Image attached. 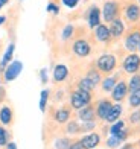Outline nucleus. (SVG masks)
Returning a JSON list of instances; mask_svg holds the SVG:
<instances>
[{"mask_svg": "<svg viewBox=\"0 0 140 149\" xmlns=\"http://www.w3.org/2000/svg\"><path fill=\"white\" fill-rule=\"evenodd\" d=\"M6 149H17V145L14 143V141H9V143L6 145Z\"/></svg>", "mask_w": 140, "mask_h": 149, "instance_id": "nucleus-40", "label": "nucleus"}, {"mask_svg": "<svg viewBox=\"0 0 140 149\" xmlns=\"http://www.w3.org/2000/svg\"><path fill=\"white\" fill-rule=\"evenodd\" d=\"M78 88L79 90H85V91H93L96 88V85L93 84L87 76H84V78H81L78 81Z\"/></svg>", "mask_w": 140, "mask_h": 149, "instance_id": "nucleus-25", "label": "nucleus"}, {"mask_svg": "<svg viewBox=\"0 0 140 149\" xmlns=\"http://www.w3.org/2000/svg\"><path fill=\"white\" fill-rule=\"evenodd\" d=\"M131 149H134V148H131Z\"/></svg>", "mask_w": 140, "mask_h": 149, "instance_id": "nucleus-47", "label": "nucleus"}, {"mask_svg": "<svg viewBox=\"0 0 140 149\" xmlns=\"http://www.w3.org/2000/svg\"><path fill=\"white\" fill-rule=\"evenodd\" d=\"M72 145V140L69 137H59L53 141V149H69Z\"/></svg>", "mask_w": 140, "mask_h": 149, "instance_id": "nucleus-27", "label": "nucleus"}, {"mask_svg": "<svg viewBox=\"0 0 140 149\" xmlns=\"http://www.w3.org/2000/svg\"><path fill=\"white\" fill-rule=\"evenodd\" d=\"M123 130H126V125H125V122L119 119L117 122H114V123H111L110 125V135H117L120 134Z\"/></svg>", "mask_w": 140, "mask_h": 149, "instance_id": "nucleus-24", "label": "nucleus"}, {"mask_svg": "<svg viewBox=\"0 0 140 149\" xmlns=\"http://www.w3.org/2000/svg\"><path fill=\"white\" fill-rule=\"evenodd\" d=\"M139 145H140V141H139Z\"/></svg>", "mask_w": 140, "mask_h": 149, "instance_id": "nucleus-46", "label": "nucleus"}, {"mask_svg": "<svg viewBox=\"0 0 140 149\" xmlns=\"http://www.w3.org/2000/svg\"><path fill=\"white\" fill-rule=\"evenodd\" d=\"M40 81H41L43 85H46L49 82V70L46 69V67H43V69L40 70Z\"/></svg>", "mask_w": 140, "mask_h": 149, "instance_id": "nucleus-36", "label": "nucleus"}, {"mask_svg": "<svg viewBox=\"0 0 140 149\" xmlns=\"http://www.w3.org/2000/svg\"><path fill=\"white\" fill-rule=\"evenodd\" d=\"M128 104L131 108H140V88L134 90V91H130L128 94Z\"/></svg>", "mask_w": 140, "mask_h": 149, "instance_id": "nucleus-23", "label": "nucleus"}, {"mask_svg": "<svg viewBox=\"0 0 140 149\" xmlns=\"http://www.w3.org/2000/svg\"><path fill=\"white\" fill-rule=\"evenodd\" d=\"M14 52H15V43L12 41V43L8 44V47H6V50L3 53L2 59H0V73H2V74H3L5 69L8 67V64H11L12 61H14V59H12V58H14Z\"/></svg>", "mask_w": 140, "mask_h": 149, "instance_id": "nucleus-16", "label": "nucleus"}, {"mask_svg": "<svg viewBox=\"0 0 140 149\" xmlns=\"http://www.w3.org/2000/svg\"><path fill=\"white\" fill-rule=\"evenodd\" d=\"M113 107V102L110 99H101L99 102L96 104L95 107V111H96V117L101 119V120H105V117L108 116V113Z\"/></svg>", "mask_w": 140, "mask_h": 149, "instance_id": "nucleus-15", "label": "nucleus"}, {"mask_svg": "<svg viewBox=\"0 0 140 149\" xmlns=\"http://www.w3.org/2000/svg\"><path fill=\"white\" fill-rule=\"evenodd\" d=\"M102 18L105 23H111L113 20L119 18L120 15V5L116 0H107L102 6Z\"/></svg>", "mask_w": 140, "mask_h": 149, "instance_id": "nucleus-3", "label": "nucleus"}, {"mask_svg": "<svg viewBox=\"0 0 140 149\" xmlns=\"http://www.w3.org/2000/svg\"><path fill=\"white\" fill-rule=\"evenodd\" d=\"M85 76H87V78H88L96 87L101 84V81H102V73L99 72L96 67H91V69H88V72L85 73Z\"/></svg>", "mask_w": 140, "mask_h": 149, "instance_id": "nucleus-22", "label": "nucleus"}, {"mask_svg": "<svg viewBox=\"0 0 140 149\" xmlns=\"http://www.w3.org/2000/svg\"><path fill=\"white\" fill-rule=\"evenodd\" d=\"M23 70V63L22 61H12L11 64H8V67L5 69L3 72V79L5 82H12V81H15L18 78V74L22 73Z\"/></svg>", "mask_w": 140, "mask_h": 149, "instance_id": "nucleus-8", "label": "nucleus"}, {"mask_svg": "<svg viewBox=\"0 0 140 149\" xmlns=\"http://www.w3.org/2000/svg\"><path fill=\"white\" fill-rule=\"evenodd\" d=\"M110 94H111V100H113V102L120 104L122 100H125L126 96L130 94L128 82H126V81H123V79H119L117 84L114 85V88H113V91H111Z\"/></svg>", "mask_w": 140, "mask_h": 149, "instance_id": "nucleus-7", "label": "nucleus"}, {"mask_svg": "<svg viewBox=\"0 0 140 149\" xmlns=\"http://www.w3.org/2000/svg\"><path fill=\"white\" fill-rule=\"evenodd\" d=\"M101 17H102L101 9H99L96 5H91L88 8V11H87V24H88V28L95 29L96 26L101 24Z\"/></svg>", "mask_w": 140, "mask_h": 149, "instance_id": "nucleus-12", "label": "nucleus"}, {"mask_svg": "<svg viewBox=\"0 0 140 149\" xmlns=\"http://www.w3.org/2000/svg\"><path fill=\"white\" fill-rule=\"evenodd\" d=\"M9 137H11L9 131L3 125H0V148H3L9 143Z\"/></svg>", "mask_w": 140, "mask_h": 149, "instance_id": "nucleus-31", "label": "nucleus"}, {"mask_svg": "<svg viewBox=\"0 0 140 149\" xmlns=\"http://www.w3.org/2000/svg\"><path fill=\"white\" fill-rule=\"evenodd\" d=\"M95 38H96V41L102 43V44H110L113 40L110 28L105 23H101L99 26H96L95 28Z\"/></svg>", "mask_w": 140, "mask_h": 149, "instance_id": "nucleus-10", "label": "nucleus"}, {"mask_svg": "<svg viewBox=\"0 0 140 149\" xmlns=\"http://www.w3.org/2000/svg\"><path fill=\"white\" fill-rule=\"evenodd\" d=\"M130 123L131 125H139L140 123V108H136V110L130 114Z\"/></svg>", "mask_w": 140, "mask_h": 149, "instance_id": "nucleus-34", "label": "nucleus"}, {"mask_svg": "<svg viewBox=\"0 0 140 149\" xmlns=\"http://www.w3.org/2000/svg\"><path fill=\"white\" fill-rule=\"evenodd\" d=\"M105 143H107V148H108V149H117L119 146L123 143V141L120 139H117L116 135H108V139H107Z\"/></svg>", "mask_w": 140, "mask_h": 149, "instance_id": "nucleus-32", "label": "nucleus"}, {"mask_svg": "<svg viewBox=\"0 0 140 149\" xmlns=\"http://www.w3.org/2000/svg\"><path fill=\"white\" fill-rule=\"evenodd\" d=\"M122 113H123V107L120 105V104H113V107H111V110H110V113H108V116L105 117V122L107 123H114V122H117L119 119H120V116H122Z\"/></svg>", "mask_w": 140, "mask_h": 149, "instance_id": "nucleus-20", "label": "nucleus"}, {"mask_svg": "<svg viewBox=\"0 0 140 149\" xmlns=\"http://www.w3.org/2000/svg\"><path fill=\"white\" fill-rule=\"evenodd\" d=\"M8 3H9V0H0V11H2V9L5 8V6L8 5Z\"/></svg>", "mask_w": 140, "mask_h": 149, "instance_id": "nucleus-41", "label": "nucleus"}, {"mask_svg": "<svg viewBox=\"0 0 140 149\" xmlns=\"http://www.w3.org/2000/svg\"><path fill=\"white\" fill-rule=\"evenodd\" d=\"M96 128V122L95 120H88V122H82L81 125V132H91Z\"/></svg>", "mask_w": 140, "mask_h": 149, "instance_id": "nucleus-33", "label": "nucleus"}, {"mask_svg": "<svg viewBox=\"0 0 140 149\" xmlns=\"http://www.w3.org/2000/svg\"><path fill=\"white\" fill-rule=\"evenodd\" d=\"M22 2H23V0H22Z\"/></svg>", "mask_w": 140, "mask_h": 149, "instance_id": "nucleus-48", "label": "nucleus"}, {"mask_svg": "<svg viewBox=\"0 0 140 149\" xmlns=\"http://www.w3.org/2000/svg\"><path fill=\"white\" fill-rule=\"evenodd\" d=\"M79 141H81V145H82V149H95V148L99 146V143H101V135L95 131H91V132L85 134Z\"/></svg>", "mask_w": 140, "mask_h": 149, "instance_id": "nucleus-13", "label": "nucleus"}, {"mask_svg": "<svg viewBox=\"0 0 140 149\" xmlns=\"http://www.w3.org/2000/svg\"><path fill=\"white\" fill-rule=\"evenodd\" d=\"M49 97H50V90L49 88L41 90V94H40V110H41L43 113L46 111V108H47Z\"/></svg>", "mask_w": 140, "mask_h": 149, "instance_id": "nucleus-26", "label": "nucleus"}, {"mask_svg": "<svg viewBox=\"0 0 140 149\" xmlns=\"http://www.w3.org/2000/svg\"><path fill=\"white\" fill-rule=\"evenodd\" d=\"M95 67L104 74H111L117 67V58L113 53H102L95 61Z\"/></svg>", "mask_w": 140, "mask_h": 149, "instance_id": "nucleus-1", "label": "nucleus"}, {"mask_svg": "<svg viewBox=\"0 0 140 149\" xmlns=\"http://www.w3.org/2000/svg\"><path fill=\"white\" fill-rule=\"evenodd\" d=\"M65 125H67L65 126V132H67L69 135H75L78 132H81V125H79L78 122H75V120H70Z\"/></svg>", "mask_w": 140, "mask_h": 149, "instance_id": "nucleus-29", "label": "nucleus"}, {"mask_svg": "<svg viewBox=\"0 0 140 149\" xmlns=\"http://www.w3.org/2000/svg\"><path fill=\"white\" fill-rule=\"evenodd\" d=\"M139 52H140V44H139Z\"/></svg>", "mask_w": 140, "mask_h": 149, "instance_id": "nucleus-44", "label": "nucleus"}, {"mask_svg": "<svg viewBox=\"0 0 140 149\" xmlns=\"http://www.w3.org/2000/svg\"><path fill=\"white\" fill-rule=\"evenodd\" d=\"M140 44V31L139 29H131L130 32H126V35L123 37V47L128 53H134L139 50Z\"/></svg>", "mask_w": 140, "mask_h": 149, "instance_id": "nucleus-5", "label": "nucleus"}, {"mask_svg": "<svg viewBox=\"0 0 140 149\" xmlns=\"http://www.w3.org/2000/svg\"><path fill=\"white\" fill-rule=\"evenodd\" d=\"M69 67L65 64H56L53 67V72H52V81L55 84H61V82H65L69 78Z\"/></svg>", "mask_w": 140, "mask_h": 149, "instance_id": "nucleus-11", "label": "nucleus"}, {"mask_svg": "<svg viewBox=\"0 0 140 149\" xmlns=\"http://www.w3.org/2000/svg\"><path fill=\"white\" fill-rule=\"evenodd\" d=\"M137 2H139V5H140V0H137Z\"/></svg>", "mask_w": 140, "mask_h": 149, "instance_id": "nucleus-45", "label": "nucleus"}, {"mask_svg": "<svg viewBox=\"0 0 140 149\" xmlns=\"http://www.w3.org/2000/svg\"><path fill=\"white\" fill-rule=\"evenodd\" d=\"M108 28H110V32H111L113 40H119L120 37H123V35H125V31H126L125 22H123L120 17L116 18V20H113Z\"/></svg>", "mask_w": 140, "mask_h": 149, "instance_id": "nucleus-14", "label": "nucleus"}, {"mask_svg": "<svg viewBox=\"0 0 140 149\" xmlns=\"http://www.w3.org/2000/svg\"><path fill=\"white\" fill-rule=\"evenodd\" d=\"M78 117L81 122H88V120H95L96 119V111H95V107L91 104L90 105H85L82 107L81 110H78Z\"/></svg>", "mask_w": 140, "mask_h": 149, "instance_id": "nucleus-18", "label": "nucleus"}, {"mask_svg": "<svg viewBox=\"0 0 140 149\" xmlns=\"http://www.w3.org/2000/svg\"><path fill=\"white\" fill-rule=\"evenodd\" d=\"M46 11L49 14H53V15H58L59 14V6L55 3V2H49V5L46 6Z\"/></svg>", "mask_w": 140, "mask_h": 149, "instance_id": "nucleus-35", "label": "nucleus"}, {"mask_svg": "<svg viewBox=\"0 0 140 149\" xmlns=\"http://www.w3.org/2000/svg\"><path fill=\"white\" fill-rule=\"evenodd\" d=\"M55 100H63V90H58L56 93V99Z\"/></svg>", "mask_w": 140, "mask_h": 149, "instance_id": "nucleus-42", "label": "nucleus"}, {"mask_svg": "<svg viewBox=\"0 0 140 149\" xmlns=\"http://www.w3.org/2000/svg\"><path fill=\"white\" fill-rule=\"evenodd\" d=\"M5 23H6V17L5 15H0V26L5 24Z\"/></svg>", "mask_w": 140, "mask_h": 149, "instance_id": "nucleus-43", "label": "nucleus"}, {"mask_svg": "<svg viewBox=\"0 0 140 149\" xmlns=\"http://www.w3.org/2000/svg\"><path fill=\"white\" fill-rule=\"evenodd\" d=\"M119 81V73H114V74H108V76H105L102 81H101V88L104 93H111L113 88H114V85L117 84Z\"/></svg>", "mask_w": 140, "mask_h": 149, "instance_id": "nucleus-19", "label": "nucleus"}, {"mask_svg": "<svg viewBox=\"0 0 140 149\" xmlns=\"http://www.w3.org/2000/svg\"><path fill=\"white\" fill-rule=\"evenodd\" d=\"M116 2H117V0H116Z\"/></svg>", "mask_w": 140, "mask_h": 149, "instance_id": "nucleus-49", "label": "nucleus"}, {"mask_svg": "<svg viewBox=\"0 0 140 149\" xmlns=\"http://www.w3.org/2000/svg\"><path fill=\"white\" fill-rule=\"evenodd\" d=\"M72 52L75 53L78 58H87V56L91 55L93 47H91V44L88 43V40L78 38V40H75V41H73V44H72Z\"/></svg>", "mask_w": 140, "mask_h": 149, "instance_id": "nucleus-6", "label": "nucleus"}, {"mask_svg": "<svg viewBox=\"0 0 140 149\" xmlns=\"http://www.w3.org/2000/svg\"><path fill=\"white\" fill-rule=\"evenodd\" d=\"M69 149H82L81 141H79V140H76V141H72V145L69 146Z\"/></svg>", "mask_w": 140, "mask_h": 149, "instance_id": "nucleus-38", "label": "nucleus"}, {"mask_svg": "<svg viewBox=\"0 0 140 149\" xmlns=\"http://www.w3.org/2000/svg\"><path fill=\"white\" fill-rule=\"evenodd\" d=\"M123 18L128 23H137L140 20V5L131 2L123 8Z\"/></svg>", "mask_w": 140, "mask_h": 149, "instance_id": "nucleus-9", "label": "nucleus"}, {"mask_svg": "<svg viewBox=\"0 0 140 149\" xmlns=\"http://www.w3.org/2000/svg\"><path fill=\"white\" fill-rule=\"evenodd\" d=\"M12 119H14V113H12V108L8 105L0 107V123L3 126H8L12 123Z\"/></svg>", "mask_w": 140, "mask_h": 149, "instance_id": "nucleus-21", "label": "nucleus"}, {"mask_svg": "<svg viewBox=\"0 0 140 149\" xmlns=\"http://www.w3.org/2000/svg\"><path fill=\"white\" fill-rule=\"evenodd\" d=\"M93 100V94L91 91H85V90H73L70 93V107L73 110H81L82 107L90 105Z\"/></svg>", "mask_w": 140, "mask_h": 149, "instance_id": "nucleus-2", "label": "nucleus"}, {"mask_svg": "<svg viewBox=\"0 0 140 149\" xmlns=\"http://www.w3.org/2000/svg\"><path fill=\"white\" fill-rule=\"evenodd\" d=\"M72 107H61L58 108V110L53 113V120L56 122V123L63 125V123H67L70 120V116H72Z\"/></svg>", "mask_w": 140, "mask_h": 149, "instance_id": "nucleus-17", "label": "nucleus"}, {"mask_svg": "<svg viewBox=\"0 0 140 149\" xmlns=\"http://www.w3.org/2000/svg\"><path fill=\"white\" fill-rule=\"evenodd\" d=\"M73 33H75V26L73 24H65L63 31H61V40L63 41H69L70 38H73Z\"/></svg>", "mask_w": 140, "mask_h": 149, "instance_id": "nucleus-28", "label": "nucleus"}, {"mask_svg": "<svg viewBox=\"0 0 140 149\" xmlns=\"http://www.w3.org/2000/svg\"><path fill=\"white\" fill-rule=\"evenodd\" d=\"M61 2H63V5H64V6H67V8L73 9V8H76V6H78L79 0H61Z\"/></svg>", "mask_w": 140, "mask_h": 149, "instance_id": "nucleus-37", "label": "nucleus"}, {"mask_svg": "<svg viewBox=\"0 0 140 149\" xmlns=\"http://www.w3.org/2000/svg\"><path fill=\"white\" fill-rule=\"evenodd\" d=\"M122 70L128 74H136L140 72V55L137 52L128 53L122 59Z\"/></svg>", "mask_w": 140, "mask_h": 149, "instance_id": "nucleus-4", "label": "nucleus"}, {"mask_svg": "<svg viewBox=\"0 0 140 149\" xmlns=\"http://www.w3.org/2000/svg\"><path fill=\"white\" fill-rule=\"evenodd\" d=\"M128 88H130V91H134V90L140 88V73L131 74V78L128 81Z\"/></svg>", "mask_w": 140, "mask_h": 149, "instance_id": "nucleus-30", "label": "nucleus"}, {"mask_svg": "<svg viewBox=\"0 0 140 149\" xmlns=\"http://www.w3.org/2000/svg\"><path fill=\"white\" fill-rule=\"evenodd\" d=\"M5 94H6V91H5V87H3V85H0V102L3 100Z\"/></svg>", "mask_w": 140, "mask_h": 149, "instance_id": "nucleus-39", "label": "nucleus"}]
</instances>
